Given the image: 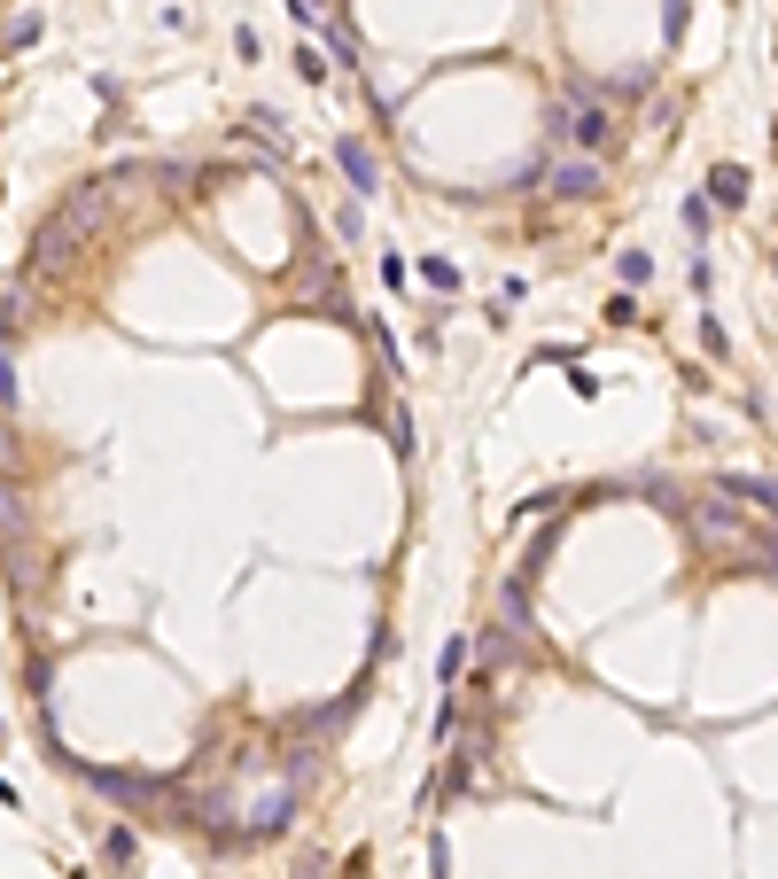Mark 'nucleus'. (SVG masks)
<instances>
[{
    "instance_id": "obj_1",
    "label": "nucleus",
    "mask_w": 778,
    "mask_h": 879,
    "mask_svg": "<svg viewBox=\"0 0 778 879\" xmlns=\"http://www.w3.org/2000/svg\"><path fill=\"white\" fill-rule=\"evenodd\" d=\"M616 133H623V117L599 102L584 78H568V86H561V102H553V140H561L568 156H608Z\"/></svg>"
},
{
    "instance_id": "obj_2",
    "label": "nucleus",
    "mask_w": 778,
    "mask_h": 879,
    "mask_svg": "<svg viewBox=\"0 0 778 879\" xmlns=\"http://www.w3.org/2000/svg\"><path fill=\"white\" fill-rule=\"evenodd\" d=\"M599 180H608V171H599V156H561V164L545 171V188H553L561 203H591Z\"/></svg>"
},
{
    "instance_id": "obj_3",
    "label": "nucleus",
    "mask_w": 778,
    "mask_h": 879,
    "mask_svg": "<svg viewBox=\"0 0 778 879\" xmlns=\"http://www.w3.org/2000/svg\"><path fill=\"white\" fill-rule=\"evenodd\" d=\"M701 195H709L717 211H747V195H755V180H747V164H709V180H701Z\"/></svg>"
},
{
    "instance_id": "obj_4",
    "label": "nucleus",
    "mask_w": 778,
    "mask_h": 879,
    "mask_svg": "<svg viewBox=\"0 0 778 879\" xmlns=\"http://www.w3.org/2000/svg\"><path fill=\"white\" fill-rule=\"evenodd\" d=\"M335 164H342V180H351L359 195H374V188H382V171H374V156H367V140H359V133H342V140H335Z\"/></svg>"
},
{
    "instance_id": "obj_5",
    "label": "nucleus",
    "mask_w": 778,
    "mask_h": 879,
    "mask_svg": "<svg viewBox=\"0 0 778 879\" xmlns=\"http://www.w3.org/2000/svg\"><path fill=\"white\" fill-rule=\"evenodd\" d=\"M724 491L732 498H755L763 514H778V483H763V475H724Z\"/></svg>"
},
{
    "instance_id": "obj_6",
    "label": "nucleus",
    "mask_w": 778,
    "mask_h": 879,
    "mask_svg": "<svg viewBox=\"0 0 778 879\" xmlns=\"http://www.w3.org/2000/svg\"><path fill=\"white\" fill-rule=\"evenodd\" d=\"M677 218H685V234H694V241H709V226H717V203H709V195H685V211H677Z\"/></svg>"
},
{
    "instance_id": "obj_7",
    "label": "nucleus",
    "mask_w": 778,
    "mask_h": 879,
    "mask_svg": "<svg viewBox=\"0 0 778 879\" xmlns=\"http://www.w3.org/2000/svg\"><path fill=\"white\" fill-rule=\"evenodd\" d=\"M420 281L437 289V296H452L460 289V266H452V257H420Z\"/></svg>"
},
{
    "instance_id": "obj_8",
    "label": "nucleus",
    "mask_w": 778,
    "mask_h": 879,
    "mask_svg": "<svg viewBox=\"0 0 778 879\" xmlns=\"http://www.w3.org/2000/svg\"><path fill=\"white\" fill-rule=\"evenodd\" d=\"M249 125H257V140L281 156V110H273V102H257V110H249Z\"/></svg>"
},
{
    "instance_id": "obj_9",
    "label": "nucleus",
    "mask_w": 778,
    "mask_h": 879,
    "mask_svg": "<svg viewBox=\"0 0 778 879\" xmlns=\"http://www.w3.org/2000/svg\"><path fill=\"white\" fill-rule=\"evenodd\" d=\"M616 273H623V289H639V281L654 273V257H646V249H623V257H616Z\"/></svg>"
},
{
    "instance_id": "obj_10",
    "label": "nucleus",
    "mask_w": 778,
    "mask_h": 879,
    "mask_svg": "<svg viewBox=\"0 0 778 879\" xmlns=\"http://www.w3.org/2000/svg\"><path fill=\"white\" fill-rule=\"evenodd\" d=\"M296 78H304V86H327V55H319V47H296Z\"/></svg>"
},
{
    "instance_id": "obj_11",
    "label": "nucleus",
    "mask_w": 778,
    "mask_h": 879,
    "mask_svg": "<svg viewBox=\"0 0 778 879\" xmlns=\"http://www.w3.org/2000/svg\"><path fill=\"white\" fill-rule=\"evenodd\" d=\"M102 848H110V864H133V856H140V841H133L125 825H110V833H102Z\"/></svg>"
},
{
    "instance_id": "obj_12",
    "label": "nucleus",
    "mask_w": 778,
    "mask_h": 879,
    "mask_svg": "<svg viewBox=\"0 0 778 879\" xmlns=\"http://www.w3.org/2000/svg\"><path fill=\"white\" fill-rule=\"evenodd\" d=\"M701 342H709V359H732V335H724L717 319H701Z\"/></svg>"
},
{
    "instance_id": "obj_13",
    "label": "nucleus",
    "mask_w": 778,
    "mask_h": 879,
    "mask_svg": "<svg viewBox=\"0 0 778 879\" xmlns=\"http://www.w3.org/2000/svg\"><path fill=\"white\" fill-rule=\"evenodd\" d=\"M685 9H694V0H662V32H669V40L685 32Z\"/></svg>"
},
{
    "instance_id": "obj_14",
    "label": "nucleus",
    "mask_w": 778,
    "mask_h": 879,
    "mask_svg": "<svg viewBox=\"0 0 778 879\" xmlns=\"http://www.w3.org/2000/svg\"><path fill=\"white\" fill-rule=\"evenodd\" d=\"M428 871H437V879H452V848H444V833L428 841Z\"/></svg>"
},
{
    "instance_id": "obj_15",
    "label": "nucleus",
    "mask_w": 778,
    "mask_h": 879,
    "mask_svg": "<svg viewBox=\"0 0 778 879\" xmlns=\"http://www.w3.org/2000/svg\"><path fill=\"white\" fill-rule=\"evenodd\" d=\"M0 405H16V367L0 359Z\"/></svg>"
},
{
    "instance_id": "obj_16",
    "label": "nucleus",
    "mask_w": 778,
    "mask_h": 879,
    "mask_svg": "<svg viewBox=\"0 0 778 879\" xmlns=\"http://www.w3.org/2000/svg\"><path fill=\"white\" fill-rule=\"evenodd\" d=\"M289 16L296 24H319V0H289Z\"/></svg>"
}]
</instances>
